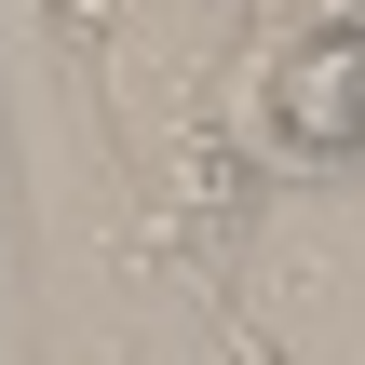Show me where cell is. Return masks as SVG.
Listing matches in <instances>:
<instances>
[{
  "mask_svg": "<svg viewBox=\"0 0 365 365\" xmlns=\"http://www.w3.org/2000/svg\"><path fill=\"white\" fill-rule=\"evenodd\" d=\"M271 14H312V0H271Z\"/></svg>",
  "mask_w": 365,
  "mask_h": 365,
  "instance_id": "5",
  "label": "cell"
},
{
  "mask_svg": "<svg viewBox=\"0 0 365 365\" xmlns=\"http://www.w3.org/2000/svg\"><path fill=\"white\" fill-rule=\"evenodd\" d=\"M217 352H230V365H298L271 325H257V312H230V298H217Z\"/></svg>",
  "mask_w": 365,
  "mask_h": 365,
  "instance_id": "2",
  "label": "cell"
},
{
  "mask_svg": "<svg viewBox=\"0 0 365 365\" xmlns=\"http://www.w3.org/2000/svg\"><path fill=\"white\" fill-rule=\"evenodd\" d=\"M0 284H14V149H0Z\"/></svg>",
  "mask_w": 365,
  "mask_h": 365,
  "instance_id": "3",
  "label": "cell"
},
{
  "mask_svg": "<svg viewBox=\"0 0 365 365\" xmlns=\"http://www.w3.org/2000/svg\"><path fill=\"white\" fill-rule=\"evenodd\" d=\"M230 149L257 163V190H352L365 176V0L257 14V41L230 68Z\"/></svg>",
  "mask_w": 365,
  "mask_h": 365,
  "instance_id": "1",
  "label": "cell"
},
{
  "mask_svg": "<svg viewBox=\"0 0 365 365\" xmlns=\"http://www.w3.org/2000/svg\"><path fill=\"white\" fill-rule=\"evenodd\" d=\"M27 14H68V0H27Z\"/></svg>",
  "mask_w": 365,
  "mask_h": 365,
  "instance_id": "4",
  "label": "cell"
}]
</instances>
